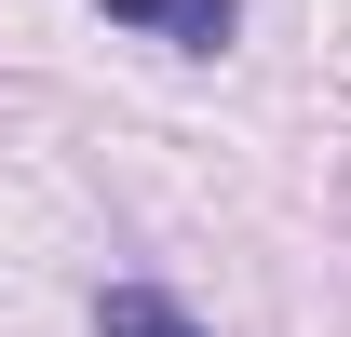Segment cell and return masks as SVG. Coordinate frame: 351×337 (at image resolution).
<instances>
[{"instance_id":"cell-1","label":"cell","mask_w":351,"mask_h":337,"mask_svg":"<svg viewBox=\"0 0 351 337\" xmlns=\"http://www.w3.org/2000/svg\"><path fill=\"white\" fill-rule=\"evenodd\" d=\"M108 27H149V41H176V54H217L230 27H243V0H95Z\"/></svg>"},{"instance_id":"cell-2","label":"cell","mask_w":351,"mask_h":337,"mask_svg":"<svg viewBox=\"0 0 351 337\" xmlns=\"http://www.w3.org/2000/svg\"><path fill=\"white\" fill-rule=\"evenodd\" d=\"M95 337H203V324H189L162 284H108V297H95Z\"/></svg>"}]
</instances>
